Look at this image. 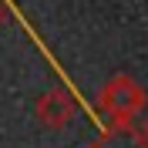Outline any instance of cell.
I'll list each match as a JSON object with an SVG mask.
<instances>
[{
	"mask_svg": "<svg viewBox=\"0 0 148 148\" xmlns=\"http://www.w3.org/2000/svg\"><path fill=\"white\" fill-rule=\"evenodd\" d=\"M94 148H148V135L128 128V125H114L94 141Z\"/></svg>",
	"mask_w": 148,
	"mask_h": 148,
	"instance_id": "cell-2",
	"label": "cell"
},
{
	"mask_svg": "<svg viewBox=\"0 0 148 148\" xmlns=\"http://www.w3.org/2000/svg\"><path fill=\"white\" fill-rule=\"evenodd\" d=\"M104 108L111 111V114H121V118H131L135 111L141 108V91L135 88V81H128V77H114V81L104 88Z\"/></svg>",
	"mask_w": 148,
	"mask_h": 148,
	"instance_id": "cell-1",
	"label": "cell"
}]
</instances>
